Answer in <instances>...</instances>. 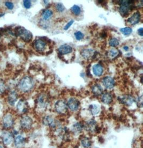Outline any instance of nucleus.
<instances>
[{
	"label": "nucleus",
	"instance_id": "1",
	"mask_svg": "<svg viewBox=\"0 0 143 148\" xmlns=\"http://www.w3.org/2000/svg\"><path fill=\"white\" fill-rule=\"evenodd\" d=\"M34 85L35 82L33 78L29 76H26L19 81L17 84V88L22 92H29L34 88Z\"/></svg>",
	"mask_w": 143,
	"mask_h": 148
},
{
	"label": "nucleus",
	"instance_id": "2",
	"mask_svg": "<svg viewBox=\"0 0 143 148\" xmlns=\"http://www.w3.org/2000/svg\"><path fill=\"white\" fill-rule=\"evenodd\" d=\"M15 37H19L22 40L29 42L32 40L33 38V35L29 30H26L25 28L22 26H18L15 27L14 30Z\"/></svg>",
	"mask_w": 143,
	"mask_h": 148
},
{
	"label": "nucleus",
	"instance_id": "3",
	"mask_svg": "<svg viewBox=\"0 0 143 148\" xmlns=\"http://www.w3.org/2000/svg\"><path fill=\"white\" fill-rule=\"evenodd\" d=\"M15 120L14 115L8 112L3 115L2 118V125L5 130H10L15 125Z\"/></svg>",
	"mask_w": 143,
	"mask_h": 148
},
{
	"label": "nucleus",
	"instance_id": "4",
	"mask_svg": "<svg viewBox=\"0 0 143 148\" xmlns=\"http://www.w3.org/2000/svg\"><path fill=\"white\" fill-rule=\"evenodd\" d=\"M120 7L119 12L122 16H126L128 15L129 11L132 10V8L134 7L132 4L134 3L133 1H120Z\"/></svg>",
	"mask_w": 143,
	"mask_h": 148
},
{
	"label": "nucleus",
	"instance_id": "5",
	"mask_svg": "<svg viewBox=\"0 0 143 148\" xmlns=\"http://www.w3.org/2000/svg\"><path fill=\"white\" fill-rule=\"evenodd\" d=\"M1 138L4 145H9L14 142V134L7 130H5L1 134Z\"/></svg>",
	"mask_w": 143,
	"mask_h": 148
},
{
	"label": "nucleus",
	"instance_id": "6",
	"mask_svg": "<svg viewBox=\"0 0 143 148\" xmlns=\"http://www.w3.org/2000/svg\"><path fill=\"white\" fill-rule=\"evenodd\" d=\"M33 121L32 119L29 116L25 115L23 116L20 121V125L23 130H29L33 126Z\"/></svg>",
	"mask_w": 143,
	"mask_h": 148
},
{
	"label": "nucleus",
	"instance_id": "7",
	"mask_svg": "<svg viewBox=\"0 0 143 148\" xmlns=\"http://www.w3.org/2000/svg\"><path fill=\"white\" fill-rule=\"evenodd\" d=\"M28 104L25 100L21 99L19 100L16 105V110L18 113L21 114L26 113L28 111Z\"/></svg>",
	"mask_w": 143,
	"mask_h": 148
},
{
	"label": "nucleus",
	"instance_id": "8",
	"mask_svg": "<svg viewBox=\"0 0 143 148\" xmlns=\"http://www.w3.org/2000/svg\"><path fill=\"white\" fill-rule=\"evenodd\" d=\"M55 108L56 112L60 114H64L68 111L67 105L63 100L57 101L55 104Z\"/></svg>",
	"mask_w": 143,
	"mask_h": 148
},
{
	"label": "nucleus",
	"instance_id": "9",
	"mask_svg": "<svg viewBox=\"0 0 143 148\" xmlns=\"http://www.w3.org/2000/svg\"><path fill=\"white\" fill-rule=\"evenodd\" d=\"M18 93L15 90H11L8 93L7 100L8 104L11 106H14L15 105V103L17 101L18 99Z\"/></svg>",
	"mask_w": 143,
	"mask_h": 148
},
{
	"label": "nucleus",
	"instance_id": "10",
	"mask_svg": "<svg viewBox=\"0 0 143 148\" xmlns=\"http://www.w3.org/2000/svg\"><path fill=\"white\" fill-rule=\"evenodd\" d=\"M14 143L15 148H23L25 145V137L22 135L17 134L14 137Z\"/></svg>",
	"mask_w": 143,
	"mask_h": 148
},
{
	"label": "nucleus",
	"instance_id": "11",
	"mask_svg": "<svg viewBox=\"0 0 143 148\" xmlns=\"http://www.w3.org/2000/svg\"><path fill=\"white\" fill-rule=\"evenodd\" d=\"M42 122L44 125L54 128H56L58 126L57 121L51 116H46L43 119Z\"/></svg>",
	"mask_w": 143,
	"mask_h": 148
},
{
	"label": "nucleus",
	"instance_id": "12",
	"mask_svg": "<svg viewBox=\"0 0 143 148\" xmlns=\"http://www.w3.org/2000/svg\"><path fill=\"white\" fill-rule=\"evenodd\" d=\"M34 47L38 52H44L46 47V43L44 40L38 39L34 41Z\"/></svg>",
	"mask_w": 143,
	"mask_h": 148
},
{
	"label": "nucleus",
	"instance_id": "13",
	"mask_svg": "<svg viewBox=\"0 0 143 148\" xmlns=\"http://www.w3.org/2000/svg\"><path fill=\"white\" fill-rule=\"evenodd\" d=\"M71 111H76L78 110L79 106V102L77 99L75 98H71L68 101V105Z\"/></svg>",
	"mask_w": 143,
	"mask_h": 148
},
{
	"label": "nucleus",
	"instance_id": "14",
	"mask_svg": "<svg viewBox=\"0 0 143 148\" xmlns=\"http://www.w3.org/2000/svg\"><path fill=\"white\" fill-rule=\"evenodd\" d=\"M103 84L106 89H112L114 87L115 81L113 78L107 76L103 78Z\"/></svg>",
	"mask_w": 143,
	"mask_h": 148
},
{
	"label": "nucleus",
	"instance_id": "15",
	"mask_svg": "<svg viewBox=\"0 0 143 148\" xmlns=\"http://www.w3.org/2000/svg\"><path fill=\"white\" fill-rule=\"evenodd\" d=\"M141 18V15L140 12L137 11L135 12L131 17L128 19L127 22L131 25H135L140 22Z\"/></svg>",
	"mask_w": 143,
	"mask_h": 148
},
{
	"label": "nucleus",
	"instance_id": "16",
	"mask_svg": "<svg viewBox=\"0 0 143 148\" xmlns=\"http://www.w3.org/2000/svg\"><path fill=\"white\" fill-rule=\"evenodd\" d=\"M85 128L86 130H88V132L91 133H95L98 130V126H97L96 122L93 120L89 121L86 123Z\"/></svg>",
	"mask_w": 143,
	"mask_h": 148
},
{
	"label": "nucleus",
	"instance_id": "17",
	"mask_svg": "<svg viewBox=\"0 0 143 148\" xmlns=\"http://www.w3.org/2000/svg\"><path fill=\"white\" fill-rule=\"evenodd\" d=\"M58 51L60 54L66 55L72 52L73 47L68 45H63L59 47Z\"/></svg>",
	"mask_w": 143,
	"mask_h": 148
},
{
	"label": "nucleus",
	"instance_id": "18",
	"mask_svg": "<svg viewBox=\"0 0 143 148\" xmlns=\"http://www.w3.org/2000/svg\"><path fill=\"white\" fill-rule=\"evenodd\" d=\"M120 101L123 104H125L127 106H131L134 102V99L133 97L130 95H125L121 97Z\"/></svg>",
	"mask_w": 143,
	"mask_h": 148
},
{
	"label": "nucleus",
	"instance_id": "19",
	"mask_svg": "<svg viewBox=\"0 0 143 148\" xmlns=\"http://www.w3.org/2000/svg\"><path fill=\"white\" fill-rule=\"evenodd\" d=\"M37 105L41 108H44L47 105V100L44 95H41L37 99Z\"/></svg>",
	"mask_w": 143,
	"mask_h": 148
},
{
	"label": "nucleus",
	"instance_id": "20",
	"mask_svg": "<svg viewBox=\"0 0 143 148\" xmlns=\"http://www.w3.org/2000/svg\"><path fill=\"white\" fill-rule=\"evenodd\" d=\"M93 73L96 76H101L103 74V69L102 66H101L99 64H96L93 66Z\"/></svg>",
	"mask_w": 143,
	"mask_h": 148
},
{
	"label": "nucleus",
	"instance_id": "21",
	"mask_svg": "<svg viewBox=\"0 0 143 148\" xmlns=\"http://www.w3.org/2000/svg\"><path fill=\"white\" fill-rule=\"evenodd\" d=\"M101 100L102 101L104 104H110L112 101H113V97L112 95L109 93H105L103 94L102 97H101Z\"/></svg>",
	"mask_w": 143,
	"mask_h": 148
},
{
	"label": "nucleus",
	"instance_id": "22",
	"mask_svg": "<svg viewBox=\"0 0 143 148\" xmlns=\"http://www.w3.org/2000/svg\"><path fill=\"white\" fill-rule=\"evenodd\" d=\"M92 91L95 96H99L102 95L103 90L100 85L99 84H95L92 87Z\"/></svg>",
	"mask_w": 143,
	"mask_h": 148
},
{
	"label": "nucleus",
	"instance_id": "23",
	"mask_svg": "<svg viewBox=\"0 0 143 148\" xmlns=\"http://www.w3.org/2000/svg\"><path fill=\"white\" fill-rule=\"evenodd\" d=\"M81 56L86 59H90L94 54V51L91 49H86L81 52Z\"/></svg>",
	"mask_w": 143,
	"mask_h": 148
},
{
	"label": "nucleus",
	"instance_id": "24",
	"mask_svg": "<svg viewBox=\"0 0 143 148\" xmlns=\"http://www.w3.org/2000/svg\"><path fill=\"white\" fill-rule=\"evenodd\" d=\"M83 129V126L80 122H77L75 123L73 126L72 130L73 133L76 134L80 133Z\"/></svg>",
	"mask_w": 143,
	"mask_h": 148
},
{
	"label": "nucleus",
	"instance_id": "25",
	"mask_svg": "<svg viewBox=\"0 0 143 148\" xmlns=\"http://www.w3.org/2000/svg\"><path fill=\"white\" fill-rule=\"evenodd\" d=\"M53 15V12L50 9H46L42 12V17L44 21H47L51 18Z\"/></svg>",
	"mask_w": 143,
	"mask_h": 148
},
{
	"label": "nucleus",
	"instance_id": "26",
	"mask_svg": "<svg viewBox=\"0 0 143 148\" xmlns=\"http://www.w3.org/2000/svg\"><path fill=\"white\" fill-rule=\"evenodd\" d=\"M81 143L85 148H90L92 145V142L88 137H83L81 140Z\"/></svg>",
	"mask_w": 143,
	"mask_h": 148
},
{
	"label": "nucleus",
	"instance_id": "27",
	"mask_svg": "<svg viewBox=\"0 0 143 148\" xmlns=\"http://www.w3.org/2000/svg\"><path fill=\"white\" fill-rule=\"evenodd\" d=\"M90 111H91V113H92V115H97L100 111V108L98 105H94V104H93V105H91L90 106Z\"/></svg>",
	"mask_w": 143,
	"mask_h": 148
},
{
	"label": "nucleus",
	"instance_id": "28",
	"mask_svg": "<svg viewBox=\"0 0 143 148\" xmlns=\"http://www.w3.org/2000/svg\"><path fill=\"white\" fill-rule=\"evenodd\" d=\"M7 86L3 79H0V96L3 95L6 92Z\"/></svg>",
	"mask_w": 143,
	"mask_h": 148
},
{
	"label": "nucleus",
	"instance_id": "29",
	"mask_svg": "<svg viewBox=\"0 0 143 148\" xmlns=\"http://www.w3.org/2000/svg\"><path fill=\"white\" fill-rule=\"evenodd\" d=\"M71 12H73V15L75 16H79L81 14V9L80 7L77 5H74L71 9Z\"/></svg>",
	"mask_w": 143,
	"mask_h": 148
},
{
	"label": "nucleus",
	"instance_id": "30",
	"mask_svg": "<svg viewBox=\"0 0 143 148\" xmlns=\"http://www.w3.org/2000/svg\"><path fill=\"white\" fill-rule=\"evenodd\" d=\"M120 32L125 36H129L132 32V29L129 27H126L120 29Z\"/></svg>",
	"mask_w": 143,
	"mask_h": 148
},
{
	"label": "nucleus",
	"instance_id": "31",
	"mask_svg": "<svg viewBox=\"0 0 143 148\" xmlns=\"http://www.w3.org/2000/svg\"><path fill=\"white\" fill-rule=\"evenodd\" d=\"M55 8L56 10L59 12H63L65 10V7L63 4L61 3H58L56 4L55 5Z\"/></svg>",
	"mask_w": 143,
	"mask_h": 148
},
{
	"label": "nucleus",
	"instance_id": "32",
	"mask_svg": "<svg viewBox=\"0 0 143 148\" xmlns=\"http://www.w3.org/2000/svg\"><path fill=\"white\" fill-rule=\"evenodd\" d=\"M109 44L112 47H116L119 45V41L116 38H112L109 41Z\"/></svg>",
	"mask_w": 143,
	"mask_h": 148
},
{
	"label": "nucleus",
	"instance_id": "33",
	"mask_svg": "<svg viewBox=\"0 0 143 148\" xmlns=\"http://www.w3.org/2000/svg\"><path fill=\"white\" fill-rule=\"evenodd\" d=\"M74 34H75V38L77 40H82L84 37V34H83L82 32H81V31H77L76 32H75Z\"/></svg>",
	"mask_w": 143,
	"mask_h": 148
},
{
	"label": "nucleus",
	"instance_id": "34",
	"mask_svg": "<svg viewBox=\"0 0 143 148\" xmlns=\"http://www.w3.org/2000/svg\"><path fill=\"white\" fill-rule=\"evenodd\" d=\"M118 54V51L116 49H115V48L112 49L109 52V55L112 58L117 56Z\"/></svg>",
	"mask_w": 143,
	"mask_h": 148
},
{
	"label": "nucleus",
	"instance_id": "35",
	"mask_svg": "<svg viewBox=\"0 0 143 148\" xmlns=\"http://www.w3.org/2000/svg\"><path fill=\"white\" fill-rule=\"evenodd\" d=\"M5 6L6 7L8 10H11L14 8V4L10 1H7L5 2Z\"/></svg>",
	"mask_w": 143,
	"mask_h": 148
},
{
	"label": "nucleus",
	"instance_id": "36",
	"mask_svg": "<svg viewBox=\"0 0 143 148\" xmlns=\"http://www.w3.org/2000/svg\"><path fill=\"white\" fill-rule=\"evenodd\" d=\"M31 2L29 0H24L23 1V5L26 9H29L31 7Z\"/></svg>",
	"mask_w": 143,
	"mask_h": 148
},
{
	"label": "nucleus",
	"instance_id": "37",
	"mask_svg": "<svg viewBox=\"0 0 143 148\" xmlns=\"http://www.w3.org/2000/svg\"><path fill=\"white\" fill-rule=\"evenodd\" d=\"M73 22H74V21H73V20H71L70 22H69L68 23L66 24V25L64 26V30H68V29H69V28L70 27V26H71V25L73 24Z\"/></svg>",
	"mask_w": 143,
	"mask_h": 148
},
{
	"label": "nucleus",
	"instance_id": "38",
	"mask_svg": "<svg viewBox=\"0 0 143 148\" xmlns=\"http://www.w3.org/2000/svg\"><path fill=\"white\" fill-rule=\"evenodd\" d=\"M138 34L141 37H143V29L142 27H140V29H139L138 30Z\"/></svg>",
	"mask_w": 143,
	"mask_h": 148
},
{
	"label": "nucleus",
	"instance_id": "39",
	"mask_svg": "<svg viewBox=\"0 0 143 148\" xmlns=\"http://www.w3.org/2000/svg\"><path fill=\"white\" fill-rule=\"evenodd\" d=\"M123 49H125V51H128L129 50V47L127 46H125L123 47Z\"/></svg>",
	"mask_w": 143,
	"mask_h": 148
},
{
	"label": "nucleus",
	"instance_id": "40",
	"mask_svg": "<svg viewBox=\"0 0 143 148\" xmlns=\"http://www.w3.org/2000/svg\"><path fill=\"white\" fill-rule=\"evenodd\" d=\"M4 15H5V13H1V12H0V17H3Z\"/></svg>",
	"mask_w": 143,
	"mask_h": 148
},
{
	"label": "nucleus",
	"instance_id": "41",
	"mask_svg": "<svg viewBox=\"0 0 143 148\" xmlns=\"http://www.w3.org/2000/svg\"><path fill=\"white\" fill-rule=\"evenodd\" d=\"M0 148H5L4 147V145H2V144H0Z\"/></svg>",
	"mask_w": 143,
	"mask_h": 148
}]
</instances>
